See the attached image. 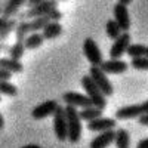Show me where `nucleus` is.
Returning <instances> with one entry per match:
<instances>
[{
	"mask_svg": "<svg viewBox=\"0 0 148 148\" xmlns=\"http://www.w3.org/2000/svg\"><path fill=\"white\" fill-rule=\"evenodd\" d=\"M89 76L90 79L95 82V84L98 86V88L101 89V92L105 95V96H111L114 92L113 89V84H111V82L108 80L107 74L99 68V67H95V65H90V70H89Z\"/></svg>",
	"mask_w": 148,
	"mask_h": 148,
	"instance_id": "20e7f679",
	"label": "nucleus"
},
{
	"mask_svg": "<svg viewBox=\"0 0 148 148\" xmlns=\"http://www.w3.org/2000/svg\"><path fill=\"white\" fill-rule=\"evenodd\" d=\"M0 93L8 96H16L18 89L14 83H10V80H0Z\"/></svg>",
	"mask_w": 148,
	"mask_h": 148,
	"instance_id": "a878e982",
	"label": "nucleus"
},
{
	"mask_svg": "<svg viewBox=\"0 0 148 148\" xmlns=\"http://www.w3.org/2000/svg\"><path fill=\"white\" fill-rule=\"evenodd\" d=\"M30 22L28 19H24V21H19L16 24V28H15V37H16V40L19 42H24V39L30 34Z\"/></svg>",
	"mask_w": 148,
	"mask_h": 148,
	"instance_id": "412c9836",
	"label": "nucleus"
},
{
	"mask_svg": "<svg viewBox=\"0 0 148 148\" xmlns=\"http://www.w3.org/2000/svg\"><path fill=\"white\" fill-rule=\"evenodd\" d=\"M113 14H114V21L119 24L120 30L121 31H129V28H130V15H129L127 6L117 2L113 8Z\"/></svg>",
	"mask_w": 148,
	"mask_h": 148,
	"instance_id": "9d476101",
	"label": "nucleus"
},
{
	"mask_svg": "<svg viewBox=\"0 0 148 148\" xmlns=\"http://www.w3.org/2000/svg\"><path fill=\"white\" fill-rule=\"evenodd\" d=\"M16 24H18V21H16L15 18H9V19L5 22V25L0 28V42H5L8 37L10 36V33L15 31Z\"/></svg>",
	"mask_w": 148,
	"mask_h": 148,
	"instance_id": "b1692460",
	"label": "nucleus"
},
{
	"mask_svg": "<svg viewBox=\"0 0 148 148\" xmlns=\"http://www.w3.org/2000/svg\"><path fill=\"white\" fill-rule=\"evenodd\" d=\"M83 52L86 59L90 62V65L95 67H99L102 62V53H101V49L98 46V43L92 39V37H86L84 42H83Z\"/></svg>",
	"mask_w": 148,
	"mask_h": 148,
	"instance_id": "423d86ee",
	"label": "nucleus"
},
{
	"mask_svg": "<svg viewBox=\"0 0 148 148\" xmlns=\"http://www.w3.org/2000/svg\"><path fill=\"white\" fill-rule=\"evenodd\" d=\"M88 130L90 132H104L108 129H114L116 127V119H111V117H98L95 120L88 121Z\"/></svg>",
	"mask_w": 148,
	"mask_h": 148,
	"instance_id": "ddd939ff",
	"label": "nucleus"
},
{
	"mask_svg": "<svg viewBox=\"0 0 148 148\" xmlns=\"http://www.w3.org/2000/svg\"><path fill=\"white\" fill-rule=\"evenodd\" d=\"M82 88L84 89L86 95L89 96V99L92 101V104L98 108L104 110L107 107V96L101 92V89L95 84V82L90 79V76H83L80 80Z\"/></svg>",
	"mask_w": 148,
	"mask_h": 148,
	"instance_id": "f03ea898",
	"label": "nucleus"
},
{
	"mask_svg": "<svg viewBox=\"0 0 148 148\" xmlns=\"http://www.w3.org/2000/svg\"><path fill=\"white\" fill-rule=\"evenodd\" d=\"M58 107H59V105H58V101H55V99H47V101L39 104L37 107H34V108L31 110V117L36 119V120H43V119H46V117H49V116H53V113L56 111Z\"/></svg>",
	"mask_w": 148,
	"mask_h": 148,
	"instance_id": "1a4fd4ad",
	"label": "nucleus"
},
{
	"mask_svg": "<svg viewBox=\"0 0 148 148\" xmlns=\"http://www.w3.org/2000/svg\"><path fill=\"white\" fill-rule=\"evenodd\" d=\"M45 42V37L42 36L40 31H34V33H30L25 39H24V46H25V49H30V51H33V49H37L40 47Z\"/></svg>",
	"mask_w": 148,
	"mask_h": 148,
	"instance_id": "a211bd4d",
	"label": "nucleus"
},
{
	"mask_svg": "<svg viewBox=\"0 0 148 148\" xmlns=\"http://www.w3.org/2000/svg\"><path fill=\"white\" fill-rule=\"evenodd\" d=\"M130 65L135 70H139V71H148V58L144 56H138V58H132L130 61Z\"/></svg>",
	"mask_w": 148,
	"mask_h": 148,
	"instance_id": "cd10ccee",
	"label": "nucleus"
},
{
	"mask_svg": "<svg viewBox=\"0 0 148 148\" xmlns=\"http://www.w3.org/2000/svg\"><path fill=\"white\" fill-rule=\"evenodd\" d=\"M53 130H55L56 138H58L61 142L67 141L68 125H67V116H65L64 107H58L56 111L53 113Z\"/></svg>",
	"mask_w": 148,
	"mask_h": 148,
	"instance_id": "0eeeda50",
	"label": "nucleus"
},
{
	"mask_svg": "<svg viewBox=\"0 0 148 148\" xmlns=\"http://www.w3.org/2000/svg\"><path fill=\"white\" fill-rule=\"evenodd\" d=\"M0 101H2V96H0Z\"/></svg>",
	"mask_w": 148,
	"mask_h": 148,
	"instance_id": "a19ab883",
	"label": "nucleus"
},
{
	"mask_svg": "<svg viewBox=\"0 0 148 148\" xmlns=\"http://www.w3.org/2000/svg\"><path fill=\"white\" fill-rule=\"evenodd\" d=\"M145 47L144 45L141 43H130L126 49V53L130 56V58H138V56H144L145 55Z\"/></svg>",
	"mask_w": 148,
	"mask_h": 148,
	"instance_id": "bb28decb",
	"label": "nucleus"
},
{
	"mask_svg": "<svg viewBox=\"0 0 148 148\" xmlns=\"http://www.w3.org/2000/svg\"><path fill=\"white\" fill-rule=\"evenodd\" d=\"M145 56H147V58H148V46H147V47H145Z\"/></svg>",
	"mask_w": 148,
	"mask_h": 148,
	"instance_id": "4c0bfd02",
	"label": "nucleus"
},
{
	"mask_svg": "<svg viewBox=\"0 0 148 148\" xmlns=\"http://www.w3.org/2000/svg\"><path fill=\"white\" fill-rule=\"evenodd\" d=\"M55 8H58V0H43V2H40L39 5H36V6L27 9L25 12H18V16H19L21 21L39 18V16L47 15L49 12L53 10Z\"/></svg>",
	"mask_w": 148,
	"mask_h": 148,
	"instance_id": "7ed1b4c3",
	"label": "nucleus"
},
{
	"mask_svg": "<svg viewBox=\"0 0 148 148\" xmlns=\"http://www.w3.org/2000/svg\"><path fill=\"white\" fill-rule=\"evenodd\" d=\"M105 33H107V36L110 37V39L116 40V39H117V37H119L123 31L120 30L119 24H117L114 19H108V21H107V24H105Z\"/></svg>",
	"mask_w": 148,
	"mask_h": 148,
	"instance_id": "393cba45",
	"label": "nucleus"
},
{
	"mask_svg": "<svg viewBox=\"0 0 148 148\" xmlns=\"http://www.w3.org/2000/svg\"><path fill=\"white\" fill-rule=\"evenodd\" d=\"M65 116H67V125H68V135L67 139L71 144H77L82 138V119L79 116L77 107L67 105L64 107Z\"/></svg>",
	"mask_w": 148,
	"mask_h": 148,
	"instance_id": "f257e3e1",
	"label": "nucleus"
},
{
	"mask_svg": "<svg viewBox=\"0 0 148 148\" xmlns=\"http://www.w3.org/2000/svg\"><path fill=\"white\" fill-rule=\"evenodd\" d=\"M10 79H12V73L0 68V80H10Z\"/></svg>",
	"mask_w": 148,
	"mask_h": 148,
	"instance_id": "c756f323",
	"label": "nucleus"
},
{
	"mask_svg": "<svg viewBox=\"0 0 148 148\" xmlns=\"http://www.w3.org/2000/svg\"><path fill=\"white\" fill-rule=\"evenodd\" d=\"M102 111H104V110L92 105V107L82 108V111H79V116H80V119L84 120V121H90V120H95V119H98V117H101V116H102Z\"/></svg>",
	"mask_w": 148,
	"mask_h": 148,
	"instance_id": "6ab92c4d",
	"label": "nucleus"
},
{
	"mask_svg": "<svg viewBox=\"0 0 148 148\" xmlns=\"http://www.w3.org/2000/svg\"><path fill=\"white\" fill-rule=\"evenodd\" d=\"M58 2H67V0H58Z\"/></svg>",
	"mask_w": 148,
	"mask_h": 148,
	"instance_id": "ea45409f",
	"label": "nucleus"
},
{
	"mask_svg": "<svg viewBox=\"0 0 148 148\" xmlns=\"http://www.w3.org/2000/svg\"><path fill=\"white\" fill-rule=\"evenodd\" d=\"M24 52H25V46H24V42L16 40L12 46L8 47V53L12 59H21L24 56Z\"/></svg>",
	"mask_w": 148,
	"mask_h": 148,
	"instance_id": "5701e85b",
	"label": "nucleus"
},
{
	"mask_svg": "<svg viewBox=\"0 0 148 148\" xmlns=\"http://www.w3.org/2000/svg\"><path fill=\"white\" fill-rule=\"evenodd\" d=\"M2 14H3V6L0 5V15H2Z\"/></svg>",
	"mask_w": 148,
	"mask_h": 148,
	"instance_id": "58836bf2",
	"label": "nucleus"
},
{
	"mask_svg": "<svg viewBox=\"0 0 148 148\" xmlns=\"http://www.w3.org/2000/svg\"><path fill=\"white\" fill-rule=\"evenodd\" d=\"M129 45H130V34H129V31H123L114 40L113 46H111V49H110V58L120 59L123 55L126 53V49H127Z\"/></svg>",
	"mask_w": 148,
	"mask_h": 148,
	"instance_id": "6e6552de",
	"label": "nucleus"
},
{
	"mask_svg": "<svg viewBox=\"0 0 148 148\" xmlns=\"http://www.w3.org/2000/svg\"><path fill=\"white\" fill-rule=\"evenodd\" d=\"M8 47H9V46H6L5 42H0V52H3V51L8 52Z\"/></svg>",
	"mask_w": 148,
	"mask_h": 148,
	"instance_id": "473e14b6",
	"label": "nucleus"
},
{
	"mask_svg": "<svg viewBox=\"0 0 148 148\" xmlns=\"http://www.w3.org/2000/svg\"><path fill=\"white\" fill-rule=\"evenodd\" d=\"M3 127H5V119H3L2 113H0V130H2Z\"/></svg>",
	"mask_w": 148,
	"mask_h": 148,
	"instance_id": "c9c22d12",
	"label": "nucleus"
},
{
	"mask_svg": "<svg viewBox=\"0 0 148 148\" xmlns=\"http://www.w3.org/2000/svg\"><path fill=\"white\" fill-rule=\"evenodd\" d=\"M62 101H64L67 105L82 107V108L92 107V105H93L88 95H83V93H79V92H65V93L62 95Z\"/></svg>",
	"mask_w": 148,
	"mask_h": 148,
	"instance_id": "9b49d317",
	"label": "nucleus"
},
{
	"mask_svg": "<svg viewBox=\"0 0 148 148\" xmlns=\"http://www.w3.org/2000/svg\"><path fill=\"white\" fill-rule=\"evenodd\" d=\"M119 2H120V3H123V5H126V6H127V5H130V3H132V0H119Z\"/></svg>",
	"mask_w": 148,
	"mask_h": 148,
	"instance_id": "e433bc0d",
	"label": "nucleus"
},
{
	"mask_svg": "<svg viewBox=\"0 0 148 148\" xmlns=\"http://www.w3.org/2000/svg\"><path fill=\"white\" fill-rule=\"evenodd\" d=\"M142 114H148V101L142 102V104H135V105H126L121 107L116 111L114 117L119 120H129V119H135L139 117Z\"/></svg>",
	"mask_w": 148,
	"mask_h": 148,
	"instance_id": "39448f33",
	"label": "nucleus"
},
{
	"mask_svg": "<svg viewBox=\"0 0 148 148\" xmlns=\"http://www.w3.org/2000/svg\"><path fill=\"white\" fill-rule=\"evenodd\" d=\"M21 148H42L40 145H37V144H28V145H24Z\"/></svg>",
	"mask_w": 148,
	"mask_h": 148,
	"instance_id": "72a5a7b5",
	"label": "nucleus"
},
{
	"mask_svg": "<svg viewBox=\"0 0 148 148\" xmlns=\"http://www.w3.org/2000/svg\"><path fill=\"white\" fill-rule=\"evenodd\" d=\"M30 22V31L34 33V31H42L49 22H51V18L47 15L45 16H39V18H33V19H28Z\"/></svg>",
	"mask_w": 148,
	"mask_h": 148,
	"instance_id": "4be33fe9",
	"label": "nucleus"
},
{
	"mask_svg": "<svg viewBox=\"0 0 148 148\" xmlns=\"http://www.w3.org/2000/svg\"><path fill=\"white\" fill-rule=\"evenodd\" d=\"M99 68L105 73V74H121L127 71L129 64L126 61H121V59H108V61H102Z\"/></svg>",
	"mask_w": 148,
	"mask_h": 148,
	"instance_id": "f8f14e48",
	"label": "nucleus"
},
{
	"mask_svg": "<svg viewBox=\"0 0 148 148\" xmlns=\"http://www.w3.org/2000/svg\"><path fill=\"white\" fill-rule=\"evenodd\" d=\"M47 16L51 18V21H61V18H62V12H61L58 8H55L53 10L49 12Z\"/></svg>",
	"mask_w": 148,
	"mask_h": 148,
	"instance_id": "c85d7f7f",
	"label": "nucleus"
},
{
	"mask_svg": "<svg viewBox=\"0 0 148 148\" xmlns=\"http://www.w3.org/2000/svg\"><path fill=\"white\" fill-rule=\"evenodd\" d=\"M114 135H116V130L114 129H108V130L99 132V135L95 136L90 141L89 148H107L110 144L114 142Z\"/></svg>",
	"mask_w": 148,
	"mask_h": 148,
	"instance_id": "4468645a",
	"label": "nucleus"
},
{
	"mask_svg": "<svg viewBox=\"0 0 148 148\" xmlns=\"http://www.w3.org/2000/svg\"><path fill=\"white\" fill-rule=\"evenodd\" d=\"M114 144L117 148H129L130 145V135L126 129H119L114 135Z\"/></svg>",
	"mask_w": 148,
	"mask_h": 148,
	"instance_id": "aec40b11",
	"label": "nucleus"
},
{
	"mask_svg": "<svg viewBox=\"0 0 148 148\" xmlns=\"http://www.w3.org/2000/svg\"><path fill=\"white\" fill-rule=\"evenodd\" d=\"M6 21H8V18H5L3 15H0V28L5 25V22H6Z\"/></svg>",
	"mask_w": 148,
	"mask_h": 148,
	"instance_id": "f704fd0d",
	"label": "nucleus"
},
{
	"mask_svg": "<svg viewBox=\"0 0 148 148\" xmlns=\"http://www.w3.org/2000/svg\"><path fill=\"white\" fill-rule=\"evenodd\" d=\"M40 33L45 37V40H52L62 34V25L59 24V21H51Z\"/></svg>",
	"mask_w": 148,
	"mask_h": 148,
	"instance_id": "f3484780",
	"label": "nucleus"
},
{
	"mask_svg": "<svg viewBox=\"0 0 148 148\" xmlns=\"http://www.w3.org/2000/svg\"><path fill=\"white\" fill-rule=\"evenodd\" d=\"M27 0H0V5L3 6V16L5 18H15L18 15L19 9L25 5Z\"/></svg>",
	"mask_w": 148,
	"mask_h": 148,
	"instance_id": "2eb2a0df",
	"label": "nucleus"
},
{
	"mask_svg": "<svg viewBox=\"0 0 148 148\" xmlns=\"http://www.w3.org/2000/svg\"><path fill=\"white\" fill-rule=\"evenodd\" d=\"M136 148H148V138L141 139V141L136 144Z\"/></svg>",
	"mask_w": 148,
	"mask_h": 148,
	"instance_id": "2f4dec72",
	"label": "nucleus"
},
{
	"mask_svg": "<svg viewBox=\"0 0 148 148\" xmlns=\"http://www.w3.org/2000/svg\"><path fill=\"white\" fill-rule=\"evenodd\" d=\"M0 68L10 71L12 74L24 71V65H22L21 61L19 59H12L10 56H2L0 58Z\"/></svg>",
	"mask_w": 148,
	"mask_h": 148,
	"instance_id": "dca6fc26",
	"label": "nucleus"
},
{
	"mask_svg": "<svg viewBox=\"0 0 148 148\" xmlns=\"http://www.w3.org/2000/svg\"><path fill=\"white\" fill-rule=\"evenodd\" d=\"M138 121H139V125H142V126H148V114H142V116H139Z\"/></svg>",
	"mask_w": 148,
	"mask_h": 148,
	"instance_id": "7c9ffc66",
	"label": "nucleus"
}]
</instances>
